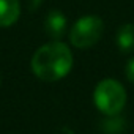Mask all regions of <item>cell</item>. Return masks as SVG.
I'll return each mask as SVG.
<instances>
[{
	"label": "cell",
	"instance_id": "5",
	"mask_svg": "<svg viewBox=\"0 0 134 134\" xmlns=\"http://www.w3.org/2000/svg\"><path fill=\"white\" fill-rule=\"evenodd\" d=\"M21 14L19 0H0V27L13 25Z\"/></svg>",
	"mask_w": 134,
	"mask_h": 134
},
{
	"label": "cell",
	"instance_id": "3",
	"mask_svg": "<svg viewBox=\"0 0 134 134\" xmlns=\"http://www.w3.org/2000/svg\"><path fill=\"white\" fill-rule=\"evenodd\" d=\"M104 32V24L96 16H85L81 18L70 32L71 44L77 49H88L95 46Z\"/></svg>",
	"mask_w": 134,
	"mask_h": 134
},
{
	"label": "cell",
	"instance_id": "7",
	"mask_svg": "<svg viewBox=\"0 0 134 134\" xmlns=\"http://www.w3.org/2000/svg\"><path fill=\"white\" fill-rule=\"evenodd\" d=\"M126 77L134 85V58H131L128 62V65H126Z\"/></svg>",
	"mask_w": 134,
	"mask_h": 134
},
{
	"label": "cell",
	"instance_id": "4",
	"mask_svg": "<svg viewBox=\"0 0 134 134\" xmlns=\"http://www.w3.org/2000/svg\"><path fill=\"white\" fill-rule=\"evenodd\" d=\"M44 30L52 40H60L66 30V18L60 11H51L44 21Z\"/></svg>",
	"mask_w": 134,
	"mask_h": 134
},
{
	"label": "cell",
	"instance_id": "6",
	"mask_svg": "<svg viewBox=\"0 0 134 134\" xmlns=\"http://www.w3.org/2000/svg\"><path fill=\"white\" fill-rule=\"evenodd\" d=\"M117 47L120 52L128 54L134 51V24H125L117 32Z\"/></svg>",
	"mask_w": 134,
	"mask_h": 134
},
{
	"label": "cell",
	"instance_id": "8",
	"mask_svg": "<svg viewBox=\"0 0 134 134\" xmlns=\"http://www.w3.org/2000/svg\"><path fill=\"white\" fill-rule=\"evenodd\" d=\"M0 81H2V79H0Z\"/></svg>",
	"mask_w": 134,
	"mask_h": 134
},
{
	"label": "cell",
	"instance_id": "1",
	"mask_svg": "<svg viewBox=\"0 0 134 134\" xmlns=\"http://www.w3.org/2000/svg\"><path fill=\"white\" fill-rule=\"evenodd\" d=\"M73 68V54L70 47L52 41L41 46L32 57V71L35 76L46 82H55L63 79Z\"/></svg>",
	"mask_w": 134,
	"mask_h": 134
},
{
	"label": "cell",
	"instance_id": "2",
	"mask_svg": "<svg viewBox=\"0 0 134 134\" xmlns=\"http://www.w3.org/2000/svg\"><path fill=\"white\" fill-rule=\"evenodd\" d=\"M95 106L104 115H117L126 103V92L120 82L115 79H104L95 87L93 93Z\"/></svg>",
	"mask_w": 134,
	"mask_h": 134
}]
</instances>
